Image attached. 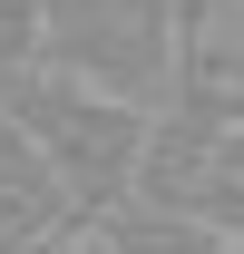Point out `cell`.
<instances>
[{"instance_id":"obj_7","label":"cell","mask_w":244,"mask_h":254,"mask_svg":"<svg viewBox=\"0 0 244 254\" xmlns=\"http://www.w3.org/2000/svg\"><path fill=\"white\" fill-rule=\"evenodd\" d=\"M49 254H88V245H78V235H68V245H49Z\"/></svg>"},{"instance_id":"obj_6","label":"cell","mask_w":244,"mask_h":254,"mask_svg":"<svg viewBox=\"0 0 244 254\" xmlns=\"http://www.w3.org/2000/svg\"><path fill=\"white\" fill-rule=\"evenodd\" d=\"M39 59V0H0V78Z\"/></svg>"},{"instance_id":"obj_1","label":"cell","mask_w":244,"mask_h":254,"mask_svg":"<svg viewBox=\"0 0 244 254\" xmlns=\"http://www.w3.org/2000/svg\"><path fill=\"white\" fill-rule=\"evenodd\" d=\"M0 118L30 137V157L59 176L68 215L88 225L108 205H127V176H137V147H147V108L127 98H98L59 68H10L0 78Z\"/></svg>"},{"instance_id":"obj_2","label":"cell","mask_w":244,"mask_h":254,"mask_svg":"<svg viewBox=\"0 0 244 254\" xmlns=\"http://www.w3.org/2000/svg\"><path fill=\"white\" fill-rule=\"evenodd\" d=\"M98 98L156 108L176 68V0H39V59Z\"/></svg>"},{"instance_id":"obj_3","label":"cell","mask_w":244,"mask_h":254,"mask_svg":"<svg viewBox=\"0 0 244 254\" xmlns=\"http://www.w3.org/2000/svg\"><path fill=\"white\" fill-rule=\"evenodd\" d=\"M127 205L185 215V225H205V235H244V137L225 118L147 108V147H137Z\"/></svg>"},{"instance_id":"obj_4","label":"cell","mask_w":244,"mask_h":254,"mask_svg":"<svg viewBox=\"0 0 244 254\" xmlns=\"http://www.w3.org/2000/svg\"><path fill=\"white\" fill-rule=\"evenodd\" d=\"M78 235V215H68V195L59 176L30 157V137L0 118V254H49Z\"/></svg>"},{"instance_id":"obj_5","label":"cell","mask_w":244,"mask_h":254,"mask_svg":"<svg viewBox=\"0 0 244 254\" xmlns=\"http://www.w3.org/2000/svg\"><path fill=\"white\" fill-rule=\"evenodd\" d=\"M78 245L88 254H215V245H235V235H205V225L156 215V205H108V215L78 225Z\"/></svg>"}]
</instances>
